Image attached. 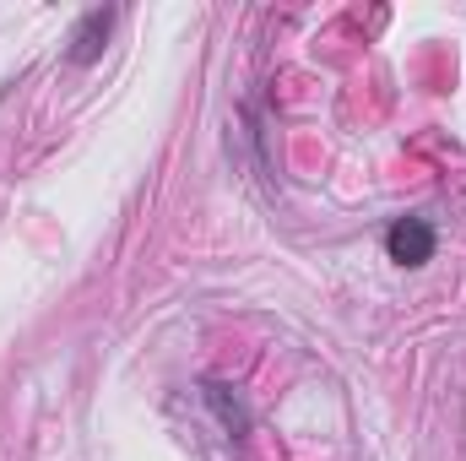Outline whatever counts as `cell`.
<instances>
[{"instance_id": "cell-2", "label": "cell", "mask_w": 466, "mask_h": 461, "mask_svg": "<svg viewBox=\"0 0 466 461\" xmlns=\"http://www.w3.org/2000/svg\"><path fill=\"white\" fill-rule=\"evenodd\" d=\"M434 244H440V233H434L429 218H396L385 229V255L396 266H429L434 261Z\"/></svg>"}, {"instance_id": "cell-1", "label": "cell", "mask_w": 466, "mask_h": 461, "mask_svg": "<svg viewBox=\"0 0 466 461\" xmlns=\"http://www.w3.org/2000/svg\"><path fill=\"white\" fill-rule=\"evenodd\" d=\"M115 22H119L115 5H93V11H82V16H76V27H71V38H66V66H76V71L98 66V60H104V49H109Z\"/></svg>"}, {"instance_id": "cell-3", "label": "cell", "mask_w": 466, "mask_h": 461, "mask_svg": "<svg viewBox=\"0 0 466 461\" xmlns=\"http://www.w3.org/2000/svg\"><path fill=\"white\" fill-rule=\"evenodd\" d=\"M201 402L218 413V424L228 429V440H244V435H249V407L233 396V385H223V380H201Z\"/></svg>"}]
</instances>
